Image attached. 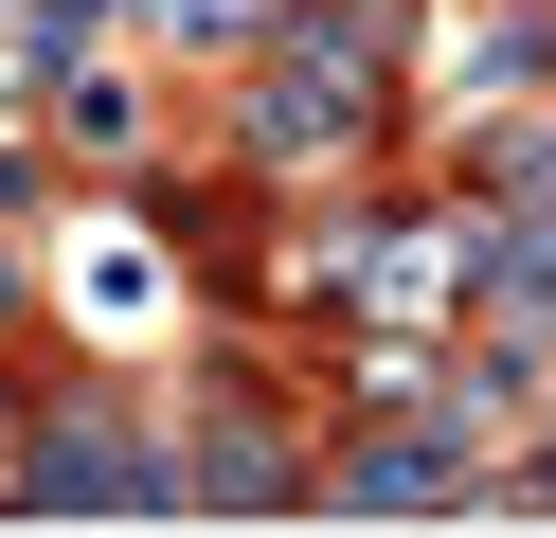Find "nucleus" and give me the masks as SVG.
Segmentation results:
<instances>
[{
	"mask_svg": "<svg viewBox=\"0 0 556 538\" xmlns=\"http://www.w3.org/2000/svg\"><path fill=\"white\" fill-rule=\"evenodd\" d=\"M431 54H448V108H520L556 90V0H431Z\"/></svg>",
	"mask_w": 556,
	"mask_h": 538,
	"instance_id": "39448f33",
	"label": "nucleus"
},
{
	"mask_svg": "<svg viewBox=\"0 0 556 538\" xmlns=\"http://www.w3.org/2000/svg\"><path fill=\"white\" fill-rule=\"evenodd\" d=\"M18 90H37V54H18V0H0V108H18Z\"/></svg>",
	"mask_w": 556,
	"mask_h": 538,
	"instance_id": "1a4fd4ad",
	"label": "nucleus"
},
{
	"mask_svg": "<svg viewBox=\"0 0 556 538\" xmlns=\"http://www.w3.org/2000/svg\"><path fill=\"white\" fill-rule=\"evenodd\" d=\"M54 305V270H37V251H18V215H0V341H18V323H37Z\"/></svg>",
	"mask_w": 556,
	"mask_h": 538,
	"instance_id": "6e6552de",
	"label": "nucleus"
},
{
	"mask_svg": "<svg viewBox=\"0 0 556 538\" xmlns=\"http://www.w3.org/2000/svg\"><path fill=\"white\" fill-rule=\"evenodd\" d=\"M484 485H503V466H484L448 413H377V430H341V449H324L305 521H484Z\"/></svg>",
	"mask_w": 556,
	"mask_h": 538,
	"instance_id": "20e7f679",
	"label": "nucleus"
},
{
	"mask_svg": "<svg viewBox=\"0 0 556 538\" xmlns=\"http://www.w3.org/2000/svg\"><path fill=\"white\" fill-rule=\"evenodd\" d=\"M305 485H324L305 413L252 377V359H233V377L180 413V521H305Z\"/></svg>",
	"mask_w": 556,
	"mask_h": 538,
	"instance_id": "7ed1b4c3",
	"label": "nucleus"
},
{
	"mask_svg": "<svg viewBox=\"0 0 556 538\" xmlns=\"http://www.w3.org/2000/svg\"><path fill=\"white\" fill-rule=\"evenodd\" d=\"M0 521H180V413H144L126 377H73V395H37Z\"/></svg>",
	"mask_w": 556,
	"mask_h": 538,
	"instance_id": "f257e3e1",
	"label": "nucleus"
},
{
	"mask_svg": "<svg viewBox=\"0 0 556 538\" xmlns=\"http://www.w3.org/2000/svg\"><path fill=\"white\" fill-rule=\"evenodd\" d=\"M448 179H467V215H556V90L467 108L448 126Z\"/></svg>",
	"mask_w": 556,
	"mask_h": 538,
	"instance_id": "423d86ee",
	"label": "nucleus"
},
{
	"mask_svg": "<svg viewBox=\"0 0 556 538\" xmlns=\"http://www.w3.org/2000/svg\"><path fill=\"white\" fill-rule=\"evenodd\" d=\"M18 430H37V413H18V377H0V485H18Z\"/></svg>",
	"mask_w": 556,
	"mask_h": 538,
	"instance_id": "9d476101",
	"label": "nucleus"
},
{
	"mask_svg": "<svg viewBox=\"0 0 556 538\" xmlns=\"http://www.w3.org/2000/svg\"><path fill=\"white\" fill-rule=\"evenodd\" d=\"M395 126V72H341V54H305V36H269V54H233V179H341L359 143Z\"/></svg>",
	"mask_w": 556,
	"mask_h": 538,
	"instance_id": "f03ea898",
	"label": "nucleus"
},
{
	"mask_svg": "<svg viewBox=\"0 0 556 538\" xmlns=\"http://www.w3.org/2000/svg\"><path fill=\"white\" fill-rule=\"evenodd\" d=\"M54 143H73L90 179H126V162H144V72H126V54H90V72H54Z\"/></svg>",
	"mask_w": 556,
	"mask_h": 538,
	"instance_id": "0eeeda50",
	"label": "nucleus"
}]
</instances>
